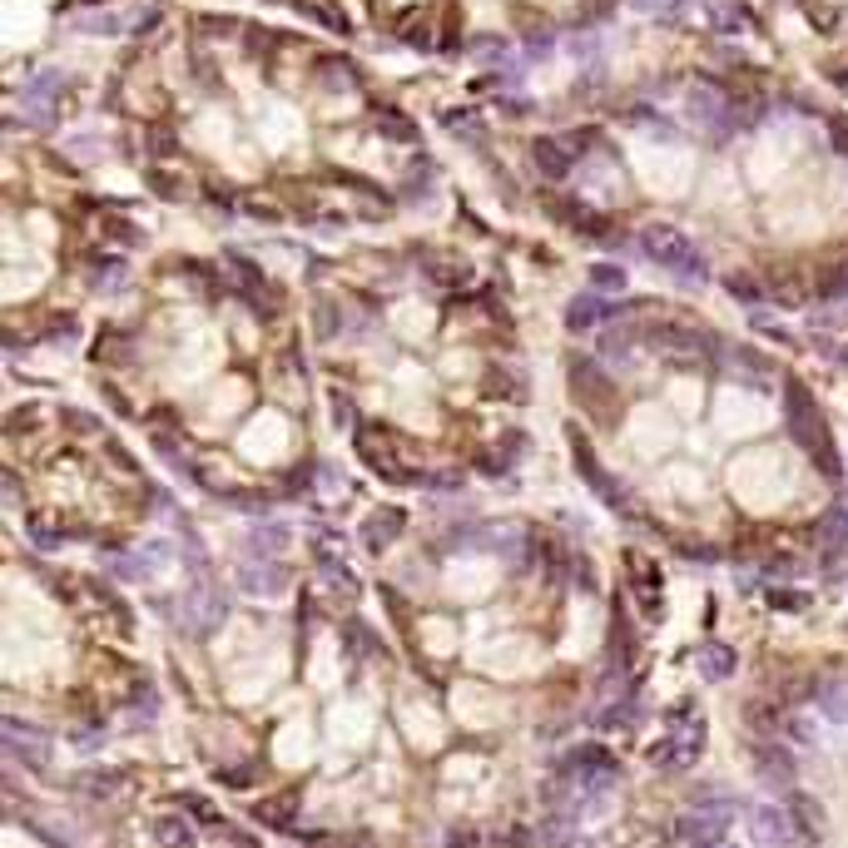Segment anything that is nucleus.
<instances>
[{"mask_svg":"<svg viewBox=\"0 0 848 848\" xmlns=\"http://www.w3.org/2000/svg\"><path fill=\"white\" fill-rule=\"evenodd\" d=\"M219 779L224 789H233V794H243V789H253V784H263V764H239V769H219Z\"/></svg>","mask_w":848,"mask_h":848,"instance_id":"nucleus-32","label":"nucleus"},{"mask_svg":"<svg viewBox=\"0 0 848 848\" xmlns=\"http://www.w3.org/2000/svg\"><path fill=\"white\" fill-rule=\"evenodd\" d=\"M174 150H180V140L170 130H150V154H174Z\"/></svg>","mask_w":848,"mask_h":848,"instance_id":"nucleus-46","label":"nucleus"},{"mask_svg":"<svg viewBox=\"0 0 848 848\" xmlns=\"http://www.w3.org/2000/svg\"><path fill=\"white\" fill-rule=\"evenodd\" d=\"M616 303H606V293H580V298H570V308H566V328L570 333H600L610 318H616Z\"/></svg>","mask_w":848,"mask_h":848,"instance_id":"nucleus-9","label":"nucleus"},{"mask_svg":"<svg viewBox=\"0 0 848 848\" xmlns=\"http://www.w3.org/2000/svg\"><path fill=\"white\" fill-rule=\"evenodd\" d=\"M794 566H798L794 556H769V561H764V570H769V576H794Z\"/></svg>","mask_w":848,"mask_h":848,"instance_id":"nucleus-48","label":"nucleus"},{"mask_svg":"<svg viewBox=\"0 0 848 848\" xmlns=\"http://www.w3.org/2000/svg\"><path fill=\"white\" fill-rule=\"evenodd\" d=\"M378 124H382V134H388V140H417V134H412V124L402 120V115H392V110H378Z\"/></svg>","mask_w":848,"mask_h":848,"instance_id":"nucleus-41","label":"nucleus"},{"mask_svg":"<svg viewBox=\"0 0 848 848\" xmlns=\"http://www.w3.org/2000/svg\"><path fill=\"white\" fill-rule=\"evenodd\" d=\"M749 834L759 838V844H789V838H798V824L794 814H789V804H759L749 808Z\"/></svg>","mask_w":848,"mask_h":848,"instance_id":"nucleus-10","label":"nucleus"},{"mask_svg":"<svg viewBox=\"0 0 848 848\" xmlns=\"http://www.w3.org/2000/svg\"><path fill=\"white\" fill-rule=\"evenodd\" d=\"M25 536H31V546H41V551H61V546H70V541H80L85 526H70V521H55V517H45V511H35Z\"/></svg>","mask_w":848,"mask_h":848,"instance_id":"nucleus-15","label":"nucleus"},{"mask_svg":"<svg viewBox=\"0 0 848 848\" xmlns=\"http://www.w3.org/2000/svg\"><path fill=\"white\" fill-rule=\"evenodd\" d=\"M289 546V526H279V521H273V526H259L249 536V551H259V556H273V551H283Z\"/></svg>","mask_w":848,"mask_h":848,"instance_id":"nucleus-35","label":"nucleus"},{"mask_svg":"<svg viewBox=\"0 0 848 848\" xmlns=\"http://www.w3.org/2000/svg\"><path fill=\"white\" fill-rule=\"evenodd\" d=\"M531 160H536V170L546 174L551 184L570 180V170H576V150H570V140H536L531 144Z\"/></svg>","mask_w":848,"mask_h":848,"instance_id":"nucleus-13","label":"nucleus"},{"mask_svg":"<svg viewBox=\"0 0 848 848\" xmlns=\"http://www.w3.org/2000/svg\"><path fill=\"white\" fill-rule=\"evenodd\" d=\"M556 779L570 784V794H600V789H610L620 779V759L606 744H576L556 764Z\"/></svg>","mask_w":848,"mask_h":848,"instance_id":"nucleus-2","label":"nucleus"},{"mask_svg":"<svg viewBox=\"0 0 848 848\" xmlns=\"http://www.w3.org/2000/svg\"><path fill=\"white\" fill-rule=\"evenodd\" d=\"M70 744L85 749V754H95V749L105 744V719H85L80 729H70Z\"/></svg>","mask_w":848,"mask_h":848,"instance_id":"nucleus-38","label":"nucleus"},{"mask_svg":"<svg viewBox=\"0 0 848 848\" xmlns=\"http://www.w3.org/2000/svg\"><path fill=\"white\" fill-rule=\"evenodd\" d=\"M725 289H729V298L744 303V308H759V303H769V289H764L759 279H749V273H729Z\"/></svg>","mask_w":848,"mask_h":848,"instance_id":"nucleus-29","label":"nucleus"},{"mask_svg":"<svg viewBox=\"0 0 848 848\" xmlns=\"http://www.w3.org/2000/svg\"><path fill=\"white\" fill-rule=\"evenodd\" d=\"M640 253L660 269L680 273V279H709V263L699 259V249L675 229V224H645L640 229Z\"/></svg>","mask_w":848,"mask_h":848,"instance_id":"nucleus-1","label":"nucleus"},{"mask_svg":"<svg viewBox=\"0 0 848 848\" xmlns=\"http://www.w3.org/2000/svg\"><path fill=\"white\" fill-rule=\"evenodd\" d=\"M144 184H150V194H154V199H164V204H184V199H189V184H184L180 174H170V170H150V174H144Z\"/></svg>","mask_w":848,"mask_h":848,"instance_id":"nucleus-27","label":"nucleus"},{"mask_svg":"<svg viewBox=\"0 0 848 848\" xmlns=\"http://www.w3.org/2000/svg\"><path fill=\"white\" fill-rule=\"evenodd\" d=\"M695 670L709 680V685H719V680H729L739 670V655H735V645H719V640H709V645H699V655H695Z\"/></svg>","mask_w":848,"mask_h":848,"instance_id":"nucleus-19","label":"nucleus"},{"mask_svg":"<svg viewBox=\"0 0 848 848\" xmlns=\"http://www.w3.org/2000/svg\"><path fill=\"white\" fill-rule=\"evenodd\" d=\"M25 427H41V407H15L11 417H6V437H21Z\"/></svg>","mask_w":848,"mask_h":848,"instance_id":"nucleus-42","label":"nucleus"},{"mask_svg":"<svg viewBox=\"0 0 848 848\" xmlns=\"http://www.w3.org/2000/svg\"><path fill=\"white\" fill-rule=\"evenodd\" d=\"M239 586L249 590V596H283V590H289V566L273 561V556H263L259 566L239 570Z\"/></svg>","mask_w":848,"mask_h":848,"instance_id":"nucleus-14","label":"nucleus"},{"mask_svg":"<svg viewBox=\"0 0 848 848\" xmlns=\"http://www.w3.org/2000/svg\"><path fill=\"white\" fill-rule=\"evenodd\" d=\"M333 417H338V427H352V422H358V407H348V398H343V392H333Z\"/></svg>","mask_w":848,"mask_h":848,"instance_id":"nucleus-47","label":"nucleus"},{"mask_svg":"<svg viewBox=\"0 0 848 848\" xmlns=\"http://www.w3.org/2000/svg\"><path fill=\"white\" fill-rule=\"evenodd\" d=\"M0 739H6V759L21 769H51V729L41 725H25V719L6 715V729H0Z\"/></svg>","mask_w":848,"mask_h":848,"instance_id":"nucleus-4","label":"nucleus"},{"mask_svg":"<svg viewBox=\"0 0 848 848\" xmlns=\"http://www.w3.org/2000/svg\"><path fill=\"white\" fill-rule=\"evenodd\" d=\"M65 427H70V432H100V427H95L90 417H75V412H70V417H65Z\"/></svg>","mask_w":848,"mask_h":848,"instance_id":"nucleus-49","label":"nucleus"},{"mask_svg":"<svg viewBox=\"0 0 848 848\" xmlns=\"http://www.w3.org/2000/svg\"><path fill=\"white\" fill-rule=\"evenodd\" d=\"M174 804H180L184 814L194 818V824H204V828H219V808H214V804H209V798H204V794H180V798H174Z\"/></svg>","mask_w":848,"mask_h":848,"instance_id":"nucleus-34","label":"nucleus"},{"mask_svg":"<svg viewBox=\"0 0 848 848\" xmlns=\"http://www.w3.org/2000/svg\"><path fill=\"white\" fill-rule=\"evenodd\" d=\"M343 323H348L343 303L333 298V293H323V298L313 303V338H318V343H333V338L343 333Z\"/></svg>","mask_w":848,"mask_h":848,"instance_id":"nucleus-23","label":"nucleus"},{"mask_svg":"<svg viewBox=\"0 0 848 848\" xmlns=\"http://www.w3.org/2000/svg\"><path fill=\"white\" fill-rule=\"evenodd\" d=\"M635 699H620V705H610V709H600L596 715V729H626V725H635Z\"/></svg>","mask_w":848,"mask_h":848,"instance_id":"nucleus-36","label":"nucleus"},{"mask_svg":"<svg viewBox=\"0 0 848 848\" xmlns=\"http://www.w3.org/2000/svg\"><path fill=\"white\" fill-rule=\"evenodd\" d=\"M626 566H630V580H635L640 590V606H645V620L655 626L665 610H660V566L655 561H645L640 551H626Z\"/></svg>","mask_w":848,"mask_h":848,"instance_id":"nucleus-11","label":"nucleus"},{"mask_svg":"<svg viewBox=\"0 0 848 848\" xmlns=\"http://www.w3.org/2000/svg\"><path fill=\"white\" fill-rule=\"evenodd\" d=\"M764 600H769V610H779V616H804V610L814 606V596H808V590H794V586H769Z\"/></svg>","mask_w":848,"mask_h":848,"instance_id":"nucleus-26","label":"nucleus"},{"mask_svg":"<svg viewBox=\"0 0 848 848\" xmlns=\"http://www.w3.org/2000/svg\"><path fill=\"white\" fill-rule=\"evenodd\" d=\"M789 814H794V824H798V838H808V844L824 838V808H818V798L789 789Z\"/></svg>","mask_w":848,"mask_h":848,"instance_id":"nucleus-22","label":"nucleus"},{"mask_svg":"<svg viewBox=\"0 0 848 848\" xmlns=\"http://www.w3.org/2000/svg\"><path fill=\"white\" fill-rule=\"evenodd\" d=\"M699 754H705V725L699 719H685V725H670L665 739L655 744V769L660 774H685V769L699 764Z\"/></svg>","mask_w":848,"mask_h":848,"instance_id":"nucleus-3","label":"nucleus"},{"mask_svg":"<svg viewBox=\"0 0 848 848\" xmlns=\"http://www.w3.org/2000/svg\"><path fill=\"white\" fill-rule=\"evenodd\" d=\"M744 725H754V735L769 739V735H779V729H784V715H779L774 705H764V699H749V705H744Z\"/></svg>","mask_w":848,"mask_h":848,"instance_id":"nucleus-28","label":"nucleus"},{"mask_svg":"<svg viewBox=\"0 0 848 848\" xmlns=\"http://www.w3.org/2000/svg\"><path fill=\"white\" fill-rule=\"evenodd\" d=\"M253 814H259V824L279 828V834H298V789H283V794L263 798Z\"/></svg>","mask_w":848,"mask_h":848,"instance_id":"nucleus-17","label":"nucleus"},{"mask_svg":"<svg viewBox=\"0 0 848 848\" xmlns=\"http://www.w3.org/2000/svg\"><path fill=\"white\" fill-rule=\"evenodd\" d=\"M561 219H566L570 229L580 233V239H596V243H610V239H616V229H610V219H600V214H590V219H576V214H561Z\"/></svg>","mask_w":848,"mask_h":848,"instance_id":"nucleus-33","label":"nucleus"},{"mask_svg":"<svg viewBox=\"0 0 848 848\" xmlns=\"http://www.w3.org/2000/svg\"><path fill=\"white\" fill-rule=\"evenodd\" d=\"M100 233H105L110 243H120V249H140V243H144V229H140L134 219H124V214H105V219H100Z\"/></svg>","mask_w":848,"mask_h":848,"instance_id":"nucleus-24","label":"nucleus"},{"mask_svg":"<svg viewBox=\"0 0 848 848\" xmlns=\"http://www.w3.org/2000/svg\"><path fill=\"white\" fill-rule=\"evenodd\" d=\"M124 784H130V779H124V769H85V774H75L70 789H75L80 798H95V804H105V798H115Z\"/></svg>","mask_w":848,"mask_h":848,"instance_id":"nucleus-18","label":"nucleus"},{"mask_svg":"<svg viewBox=\"0 0 848 848\" xmlns=\"http://www.w3.org/2000/svg\"><path fill=\"white\" fill-rule=\"evenodd\" d=\"M6 497L21 501V477H15V471H6Z\"/></svg>","mask_w":848,"mask_h":848,"instance_id":"nucleus-50","label":"nucleus"},{"mask_svg":"<svg viewBox=\"0 0 848 848\" xmlns=\"http://www.w3.org/2000/svg\"><path fill=\"white\" fill-rule=\"evenodd\" d=\"M586 283H590L596 293H620L630 279H626V269H616V263H590V269H586Z\"/></svg>","mask_w":848,"mask_h":848,"instance_id":"nucleus-31","label":"nucleus"},{"mask_svg":"<svg viewBox=\"0 0 848 848\" xmlns=\"http://www.w3.org/2000/svg\"><path fill=\"white\" fill-rule=\"evenodd\" d=\"M85 279H90L100 293H110L130 279V263L115 259V253H90V259H85Z\"/></svg>","mask_w":848,"mask_h":848,"instance_id":"nucleus-21","label":"nucleus"},{"mask_svg":"<svg viewBox=\"0 0 848 848\" xmlns=\"http://www.w3.org/2000/svg\"><path fill=\"white\" fill-rule=\"evenodd\" d=\"M150 834L164 838V844H194V818L184 814V808H180V814H160L150 824Z\"/></svg>","mask_w":848,"mask_h":848,"instance_id":"nucleus-25","label":"nucleus"},{"mask_svg":"<svg viewBox=\"0 0 848 848\" xmlns=\"http://www.w3.org/2000/svg\"><path fill=\"white\" fill-rule=\"evenodd\" d=\"M675 551L680 556H689V561H715L719 556L715 546H699V541H675Z\"/></svg>","mask_w":848,"mask_h":848,"instance_id":"nucleus-45","label":"nucleus"},{"mask_svg":"<svg viewBox=\"0 0 848 848\" xmlns=\"http://www.w3.org/2000/svg\"><path fill=\"white\" fill-rule=\"evenodd\" d=\"M491 372H497V378H491L487 388L497 392V398H526V378H521L517 368H491Z\"/></svg>","mask_w":848,"mask_h":848,"instance_id":"nucleus-37","label":"nucleus"},{"mask_svg":"<svg viewBox=\"0 0 848 848\" xmlns=\"http://www.w3.org/2000/svg\"><path fill=\"white\" fill-rule=\"evenodd\" d=\"M313 566H318V580L333 590L338 600H358V576L343 566V556L333 551V541H313Z\"/></svg>","mask_w":848,"mask_h":848,"instance_id":"nucleus-8","label":"nucleus"},{"mask_svg":"<svg viewBox=\"0 0 848 848\" xmlns=\"http://www.w3.org/2000/svg\"><path fill=\"white\" fill-rule=\"evenodd\" d=\"M754 764H759V774H764L769 784L794 789V754H789V749H779V744H754Z\"/></svg>","mask_w":848,"mask_h":848,"instance_id":"nucleus-20","label":"nucleus"},{"mask_svg":"<svg viewBox=\"0 0 848 848\" xmlns=\"http://www.w3.org/2000/svg\"><path fill=\"white\" fill-rule=\"evenodd\" d=\"M725 834H729V824L719 808H689V814H680L670 824L675 844H725Z\"/></svg>","mask_w":848,"mask_h":848,"instance_id":"nucleus-7","label":"nucleus"},{"mask_svg":"<svg viewBox=\"0 0 848 848\" xmlns=\"http://www.w3.org/2000/svg\"><path fill=\"white\" fill-rule=\"evenodd\" d=\"M640 328H626V323H616V328H600V352L606 358H626L630 348H635Z\"/></svg>","mask_w":848,"mask_h":848,"instance_id":"nucleus-30","label":"nucleus"},{"mask_svg":"<svg viewBox=\"0 0 848 848\" xmlns=\"http://www.w3.org/2000/svg\"><path fill=\"white\" fill-rule=\"evenodd\" d=\"M352 447L362 452V461H368L382 481H398V487H417V481H422L417 471L398 457V447H388V442H382L378 427H358V432H352Z\"/></svg>","mask_w":848,"mask_h":848,"instance_id":"nucleus-6","label":"nucleus"},{"mask_svg":"<svg viewBox=\"0 0 848 848\" xmlns=\"http://www.w3.org/2000/svg\"><path fill=\"white\" fill-rule=\"evenodd\" d=\"M243 214H249V219H259V224H283V209H279V204H269L263 194H243Z\"/></svg>","mask_w":848,"mask_h":848,"instance_id":"nucleus-39","label":"nucleus"},{"mask_svg":"<svg viewBox=\"0 0 848 848\" xmlns=\"http://www.w3.org/2000/svg\"><path fill=\"white\" fill-rule=\"evenodd\" d=\"M75 333H80V318H75V313H55V318H51V333H45V338H51V343H70Z\"/></svg>","mask_w":848,"mask_h":848,"instance_id":"nucleus-43","label":"nucleus"},{"mask_svg":"<svg viewBox=\"0 0 848 848\" xmlns=\"http://www.w3.org/2000/svg\"><path fill=\"white\" fill-rule=\"evenodd\" d=\"M769 298H774L779 308H798V303H804V289H798V279H794V273H789V279L769 283Z\"/></svg>","mask_w":848,"mask_h":848,"instance_id":"nucleus-40","label":"nucleus"},{"mask_svg":"<svg viewBox=\"0 0 848 848\" xmlns=\"http://www.w3.org/2000/svg\"><path fill=\"white\" fill-rule=\"evenodd\" d=\"M422 273H427L442 293H461L471 283V263L457 259V253H427V259H422Z\"/></svg>","mask_w":848,"mask_h":848,"instance_id":"nucleus-12","label":"nucleus"},{"mask_svg":"<svg viewBox=\"0 0 848 848\" xmlns=\"http://www.w3.org/2000/svg\"><path fill=\"white\" fill-rule=\"evenodd\" d=\"M402 526H407V517H402L398 507H378L368 521H362V546H368V551H388V541H398Z\"/></svg>","mask_w":848,"mask_h":848,"instance_id":"nucleus-16","label":"nucleus"},{"mask_svg":"<svg viewBox=\"0 0 848 848\" xmlns=\"http://www.w3.org/2000/svg\"><path fill=\"white\" fill-rule=\"evenodd\" d=\"M838 358H844V362H848V348H838Z\"/></svg>","mask_w":848,"mask_h":848,"instance_id":"nucleus-51","label":"nucleus"},{"mask_svg":"<svg viewBox=\"0 0 848 848\" xmlns=\"http://www.w3.org/2000/svg\"><path fill=\"white\" fill-rule=\"evenodd\" d=\"M645 338H650V348H655L665 362H675V368H695L705 352H715V338H705V333H695V328H680V323H660V328H650Z\"/></svg>","mask_w":848,"mask_h":848,"instance_id":"nucleus-5","label":"nucleus"},{"mask_svg":"<svg viewBox=\"0 0 848 848\" xmlns=\"http://www.w3.org/2000/svg\"><path fill=\"white\" fill-rule=\"evenodd\" d=\"M442 124H447L452 134H461V140H467V134H477V120H471L467 110H447V115H442Z\"/></svg>","mask_w":848,"mask_h":848,"instance_id":"nucleus-44","label":"nucleus"}]
</instances>
